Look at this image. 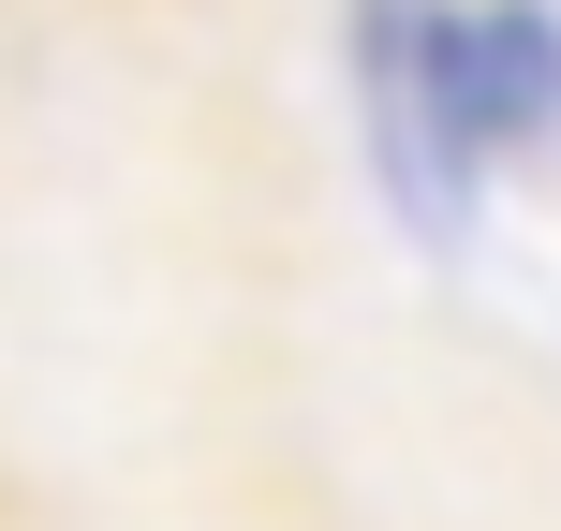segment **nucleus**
Segmentation results:
<instances>
[{
	"label": "nucleus",
	"mask_w": 561,
	"mask_h": 531,
	"mask_svg": "<svg viewBox=\"0 0 561 531\" xmlns=\"http://www.w3.org/2000/svg\"><path fill=\"white\" fill-rule=\"evenodd\" d=\"M428 59H444V134L488 193L561 163V0H428Z\"/></svg>",
	"instance_id": "nucleus-2"
},
{
	"label": "nucleus",
	"mask_w": 561,
	"mask_h": 531,
	"mask_svg": "<svg viewBox=\"0 0 561 531\" xmlns=\"http://www.w3.org/2000/svg\"><path fill=\"white\" fill-rule=\"evenodd\" d=\"M340 104H355L369 193L414 252H458L488 222V177L444 134V59H428V0H340Z\"/></svg>",
	"instance_id": "nucleus-1"
}]
</instances>
